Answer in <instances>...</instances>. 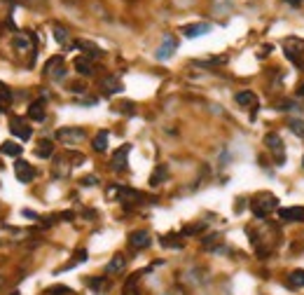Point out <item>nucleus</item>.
<instances>
[{
	"instance_id": "f257e3e1",
	"label": "nucleus",
	"mask_w": 304,
	"mask_h": 295,
	"mask_svg": "<svg viewBox=\"0 0 304 295\" xmlns=\"http://www.w3.org/2000/svg\"><path fill=\"white\" fill-rule=\"evenodd\" d=\"M276 204H279V199H276L272 192H260V194H255L251 209H253V213H255V218H267L274 209H276Z\"/></svg>"
},
{
	"instance_id": "f03ea898",
	"label": "nucleus",
	"mask_w": 304,
	"mask_h": 295,
	"mask_svg": "<svg viewBox=\"0 0 304 295\" xmlns=\"http://www.w3.org/2000/svg\"><path fill=\"white\" fill-rule=\"evenodd\" d=\"M286 47V56H288L290 61L295 63V66H302V54H304V40H297V38H288L283 42Z\"/></svg>"
},
{
	"instance_id": "7ed1b4c3",
	"label": "nucleus",
	"mask_w": 304,
	"mask_h": 295,
	"mask_svg": "<svg viewBox=\"0 0 304 295\" xmlns=\"http://www.w3.org/2000/svg\"><path fill=\"white\" fill-rule=\"evenodd\" d=\"M265 146L274 152L276 164L286 162V150H283V141H281V136H279V134H267V136H265Z\"/></svg>"
},
{
	"instance_id": "20e7f679",
	"label": "nucleus",
	"mask_w": 304,
	"mask_h": 295,
	"mask_svg": "<svg viewBox=\"0 0 304 295\" xmlns=\"http://www.w3.org/2000/svg\"><path fill=\"white\" fill-rule=\"evenodd\" d=\"M175 49H178V40H175V35L166 33V35H164V40H161L159 49H157V59H159V61H168V59L173 56Z\"/></svg>"
},
{
	"instance_id": "39448f33",
	"label": "nucleus",
	"mask_w": 304,
	"mask_h": 295,
	"mask_svg": "<svg viewBox=\"0 0 304 295\" xmlns=\"http://www.w3.org/2000/svg\"><path fill=\"white\" fill-rule=\"evenodd\" d=\"M59 141H63L66 146H77L84 141V132L80 127H66V129H59Z\"/></svg>"
},
{
	"instance_id": "423d86ee",
	"label": "nucleus",
	"mask_w": 304,
	"mask_h": 295,
	"mask_svg": "<svg viewBox=\"0 0 304 295\" xmlns=\"http://www.w3.org/2000/svg\"><path fill=\"white\" fill-rule=\"evenodd\" d=\"M45 75L52 80H61L66 75V63H63L61 56H52V59L45 63Z\"/></svg>"
},
{
	"instance_id": "0eeeda50",
	"label": "nucleus",
	"mask_w": 304,
	"mask_h": 295,
	"mask_svg": "<svg viewBox=\"0 0 304 295\" xmlns=\"http://www.w3.org/2000/svg\"><path fill=\"white\" fill-rule=\"evenodd\" d=\"M9 129H12V134H14L16 139H21V141H28L33 136V129L26 125V120H21V117H12V127Z\"/></svg>"
},
{
	"instance_id": "6e6552de",
	"label": "nucleus",
	"mask_w": 304,
	"mask_h": 295,
	"mask_svg": "<svg viewBox=\"0 0 304 295\" xmlns=\"http://www.w3.org/2000/svg\"><path fill=\"white\" fill-rule=\"evenodd\" d=\"M14 173H16V180H19V183H30V180L35 178V169H33L28 162H21V159L14 164Z\"/></svg>"
},
{
	"instance_id": "1a4fd4ad",
	"label": "nucleus",
	"mask_w": 304,
	"mask_h": 295,
	"mask_svg": "<svg viewBox=\"0 0 304 295\" xmlns=\"http://www.w3.org/2000/svg\"><path fill=\"white\" fill-rule=\"evenodd\" d=\"M14 47L19 52H35V35L33 33H16Z\"/></svg>"
},
{
	"instance_id": "9d476101",
	"label": "nucleus",
	"mask_w": 304,
	"mask_h": 295,
	"mask_svg": "<svg viewBox=\"0 0 304 295\" xmlns=\"http://www.w3.org/2000/svg\"><path fill=\"white\" fill-rule=\"evenodd\" d=\"M279 218L286 223H302L304 220V209L302 206H288V209L279 211Z\"/></svg>"
},
{
	"instance_id": "9b49d317",
	"label": "nucleus",
	"mask_w": 304,
	"mask_h": 295,
	"mask_svg": "<svg viewBox=\"0 0 304 295\" xmlns=\"http://www.w3.org/2000/svg\"><path fill=\"white\" fill-rule=\"evenodd\" d=\"M129 244H131V249H136V251L148 249L150 246V234L145 232V230H136V232L129 234Z\"/></svg>"
},
{
	"instance_id": "f8f14e48",
	"label": "nucleus",
	"mask_w": 304,
	"mask_h": 295,
	"mask_svg": "<svg viewBox=\"0 0 304 295\" xmlns=\"http://www.w3.org/2000/svg\"><path fill=\"white\" fill-rule=\"evenodd\" d=\"M129 152H131V146H122L117 152L113 155V169L115 171H124L127 169V159H129Z\"/></svg>"
},
{
	"instance_id": "ddd939ff",
	"label": "nucleus",
	"mask_w": 304,
	"mask_h": 295,
	"mask_svg": "<svg viewBox=\"0 0 304 295\" xmlns=\"http://www.w3.org/2000/svg\"><path fill=\"white\" fill-rule=\"evenodd\" d=\"M211 31V23H190V26H182L180 33H185L187 38H199V35H206Z\"/></svg>"
},
{
	"instance_id": "4468645a",
	"label": "nucleus",
	"mask_w": 304,
	"mask_h": 295,
	"mask_svg": "<svg viewBox=\"0 0 304 295\" xmlns=\"http://www.w3.org/2000/svg\"><path fill=\"white\" fill-rule=\"evenodd\" d=\"M101 89H103V94H106V96H113V94L122 92L120 78H115V75H108V78H103V82H101Z\"/></svg>"
},
{
	"instance_id": "2eb2a0df",
	"label": "nucleus",
	"mask_w": 304,
	"mask_h": 295,
	"mask_svg": "<svg viewBox=\"0 0 304 295\" xmlns=\"http://www.w3.org/2000/svg\"><path fill=\"white\" fill-rule=\"evenodd\" d=\"M124 267H127V258H124V256H115L113 260L106 265V274H108V277L120 274V272H124Z\"/></svg>"
},
{
	"instance_id": "dca6fc26",
	"label": "nucleus",
	"mask_w": 304,
	"mask_h": 295,
	"mask_svg": "<svg viewBox=\"0 0 304 295\" xmlns=\"http://www.w3.org/2000/svg\"><path fill=\"white\" fill-rule=\"evenodd\" d=\"M236 103L243 106V108H255L258 110V96L253 92H239L236 94Z\"/></svg>"
},
{
	"instance_id": "f3484780",
	"label": "nucleus",
	"mask_w": 304,
	"mask_h": 295,
	"mask_svg": "<svg viewBox=\"0 0 304 295\" xmlns=\"http://www.w3.org/2000/svg\"><path fill=\"white\" fill-rule=\"evenodd\" d=\"M117 199H120L122 204H134L141 199V194H138L136 190H131V187H120V190H117Z\"/></svg>"
},
{
	"instance_id": "a211bd4d",
	"label": "nucleus",
	"mask_w": 304,
	"mask_h": 295,
	"mask_svg": "<svg viewBox=\"0 0 304 295\" xmlns=\"http://www.w3.org/2000/svg\"><path fill=\"white\" fill-rule=\"evenodd\" d=\"M28 117H30V120H35V122H42V120H45V101H42V99L30 103Z\"/></svg>"
},
{
	"instance_id": "6ab92c4d",
	"label": "nucleus",
	"mask_w": 304,
	"mask_h": 295,
	"mask_svg": "<svg viewBox=\"0 0 304 295\" xmlns=\"http://www.w3.org/2000/svg\"><path fill=\"white\" fill-rule=\"evenodd\" d=\"M75 70L80 73V75H91V73H94V66H91L89 56H77L75 59Z\"/></svg>"
},
{
	"instance_id": "aec40b11",
	"label": "nucleus",
	"mask_w": 304,
	"mask_h": 295,
	"mask_svg": "<svg viewBox=\"0 0 304 295\" xmlns=\"http://www.w3.org/2000/svg\"><path fill=\"white\" fill-rule=\"evenodd\" d=\"M0 152L7 157H19L21 155V146L19 143H14V141H5L2 146H0Z\"/></svg>"
},
{
	"instance_id": "412c9836",
	"label": "nucleus",
	"mask_w": 304,
	"mask_h": 295,
	"mask_svg": "<svg viewBox=\"0 0 304 295\" xmlns=\"http://www.w3.org/2000/svg\"><path fill=\"white\" fill-rule=\"evenodd\" d=\"M108 139H110V134H108V132H99V134H96V136H94V150H96V152H106Z\"/></svg>"
},
{
	"instance_id": "4be33fe9",
	"label": "nucleus",
	"mask_w": 304,
	"mask_h": 295,
	"mask_svg": "<svg viewBox=\"0 0 304 295\" xmlns=\"http://www.w3.org/2000/svg\"><path fill=\"white\" fill-rule=\"evenodd\" d=\"M52 152H54V143L52 141H40L38 143V148H35V155L38 157H52Z\"/></svg>"
},
{
	"instance_id": "5701e85b",
	"label": "nucleus",
	"mask_w": 304,
	"mask_h": 295,
	"mask_svg": "<svg viewBox=\"0 0 304 295\" xmlns=\"http://www.w3.org/2000/svg\"><path fill=\"white\" fill-rule=\"evenodd\" d=\"M75 47H80V49H84V54L89 56V59H94V56H99L101 54V49L96 45H91V42H87V40H80Z\"/></svg>"
},
{
	"instance_id": "b1692460",
	"label": "nucleus",
	"mask_w": 304,
	"mask_h": 295,
	"mask_svg": "<svg viewBox=\"0 0 304 295\" xmlns=\"http://www.w3.org/2000/svg\"><path fill=\"white\" fill-rule=\"evenodd\" d=\"M288 281L293 288H304V270H293Z\"/></svg>"
},
{
	"instance_id": "393cba45",
	"label": "nucleus",
	"mask_w": 304,
	"mask_h": 295,
	"mask_svg": "<svg viewBox=\"0 0 304 295\" xmlns=\"http://www.w3.org/2000/svg\"><path fill=\"white\" fill-rule=\"evenodd\" d=\"M166 178V166H159V169L154 171V173H152V178H150V185L152 187H157L161 183V180Z\"/></svg>"
},
{
	"instance_id": "a878e982",
	"label": "nucleus",
	"mask_w": 304,
	"mask_h": 295,
	"mask_svg": "<svg viewBox=\"0 0 304 295\" xmlns=\"http://www.w3.org/2000/svg\"><path fill=\"white\" fill-rule=\"evenodd\" d=\"M290 132L295 134V136H300V139H304V120H290Z\"/></svg>"
},
{
	"instance_id": "bb28decb",
	"label": "nucleus",
	"mask_w": 304,
	"mask_h": 295,
	"mask_svg": "<svg viewBox=\"0 0 304 295\" xmlns=\"http://www.w3.org/2000/svg\"><path fill=\"white\" fill-rule=\"evenodd\" d=\"M89 286L96 291V293H103V291H108V281L106 279H89Z\"/></svg>"
},
{
	"instance_id": "cd10ccee",
	"label": "nucleus",
	"mask_w": 304,
	"mask_h": 295,
	"mask_svg": "<svg viewBox=\"0 0 304 295\" xmlns=\"http://www.w3.org/2000/svg\"><path fill=\"white\" fill-rule=\"evenodd\" d=\"M54 38H56V42H68V31L66 28H61V26H54Z\"/></svg>"
},
{
	"instance_id": "c85d7f7f",
	"label": "nucleus",
	"mask_w": 304,
	"mask_h": 295,
	"mask_svg": "<svg viewBox=\"0 0 304 295\" xmlns=\"http://www.w3.org/2000/svg\"><path fill=\"white\" fill-rule=\"evenodd\" d=\"M9 101H12V94H9L7 87L0 82V106H2V103H9Z\"/></svg>"
},
{
	"instance_id": "c756f323",
	"label": "nucleus",
	"mask_w": 304,
	"mask_h": 295,
	"mask_svg": "<svg viewBox=\"0 0 304 295\" xmlns=\"http://www.w3.org/2000/svg\"><path fill=\"white\" fill-rule=\"evenodd\" d=\"M84 260H87V251L82 249V251H77V253H75V260H73L68 267H73V265H77V263H84Z\"/></svg>"
},
{
	"instance_id": "7c9ffc66",
	"label": "nucleus",
	"mask_w": 304,
	"mask_h": 295,
	"mask_svg": "<svg viewBox=\"0 0 304 295\" xmlns=\"http://www.w3.org/2000/svg\"><path fill=\"white\" fill-rule=\"evenodd\" d=\"M201 230H204V225H190V227H185L182 234H194V232H201Z\"/></svg>"
},
{
	"instance_id": "2f4dec72",
	"label": "nucleus",
	"mask_w": 304,
	"mask_h": 295,
	"mask_svg": "<svg viewBox=\"0 0 304 295\" xmlns=\"http://www.w3.org/2000/svg\"><path fill=\"white\" fill-rule=\"evenodd\" d=\"M82 185H84V187L96 185V176H87V178H82Z\"/></svg>"
},
{
	"instance_id": "473e14b6",
	"label": "nucleus",
	"mask_w": 304,
	"mask_h": 295,
	"mask_svg": "<svg viewBox=\"0 0 304 295\" xmlns=\"http://www.w3.org/2000/svg\"><path fill=\"white\" fill-rule=\"evenodd\" d=\"M286 2H293V5H300L302 0H286Z\"/></svg>"
},
{
	"instance_id": "72a5a7b5",
	"label": "nucleus",
	"mask_w": 304,
	"mask_h": 295,
	"mask_svg": "<svg viewBox=\"0 0 304 295\" xmlns=\"http://www.w3.org/2000/svg\"><path fill=\"white\" fill-rule=\"evenodd\" d=\"M300 96L304 99V82H302V87H300Z\"/></svg>"
},
{
	"instance_id": "f704fd0d",
	"label": "nucleus",
	"mask_w": 304,
	"mask_h": 295,
	"mask_svg": "<svg viewBox=\"0 0 304 295\" xmlns=\"http://www.w3.org/2000/svg\"><path fill=\"white\" fill-rule=\"evenodd\" d=\"M166 295H182V293H166Z\"/></svg>"
},
{
	"instance_id": "c9c22d12",
	"label": "nucleus",
	"mask_w": 304,
	"mask_h": 295,
	"mask_svg": "<svg viewBox=\"0 0 304 295\" xmlns=\"http://www.w3.org/2000/svg\"><path fill=\"white\" fill-rule=\"evenodd\" d=\"M124 295H134V293H131V291H127V293H124Z\"/></svg>"
},
{
	"instance_id": "e433bc0d",
	"label": "nucleus",
	"mask_w": 304,
	"mask_h": 295,
	"mask_svg": "<svg viewBox=\"0 0 304 295\" xmlns=\"http://www.w3.org/2000/svg\"><path fill=\"white\" fill-rule=\"evenodd\" d=\"M12 295H21V293H12Z\"/></svg>"
}]
</instances>
